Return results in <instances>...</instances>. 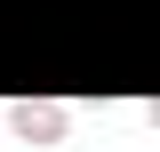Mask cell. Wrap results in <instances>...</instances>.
<instances>
[{"label":"cell","instance_id":"obj_1","mask_svg":"<svg viewBox=\"0 0 160 152\" xmlns=\"http://www.w3.org/2000/svg\"><path fill=\"white\" fill-rule=\"evenodd\" d=\"M56 128H64L56 104H16V136H56Z\"/></svg>","mask_w":160,"mask_h":152}]
</instances>
